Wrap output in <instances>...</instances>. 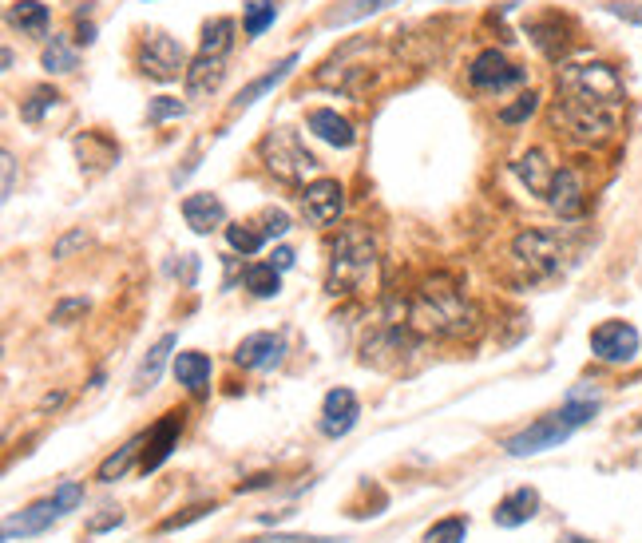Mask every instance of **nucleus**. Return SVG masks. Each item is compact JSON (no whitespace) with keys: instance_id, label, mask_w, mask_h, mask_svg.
<instances>
[{"instance_id":"1","label":"nucleus","mask_w":642,"mask_h":543,"mask_svg":"<svg viewBox=\"0 0 642 543\" xmlns=\"http://www.w3.org/2000/svg\"><path fill=\"white\" fill-rule=\"evenodd\" d=\"M405 322L421 337H448V341H472L480 333V310L460 290L452 274H432L405 306Z\"/></svg>"},{"instance_id":"2","label":"nucleus","mask_w":642,"mask_h":543,"mask_svg":"<svg viewBox=\"0 0 642 543\" xmlns=\"http://www.w3.org/2000/svg\"><path fill=\"white\" fill-rule=\"evenodd\" d=\"M373 282H377V238L369 234V226L349 222L329 250L325 290L333 298H353L373 290Z\"/></svg>"},{"instance_id":"3","label":"nucleus","mask_w":642,"mask_h":543,"mask_svg":"<svg viewBox=\"0 0 642 543\" xmlns=\"http://www.w3.org/2000/svg\"><path fill=\"white\" fill-rule=\"evenodd\" d=\"M595 413H599V397H595V393L583 397V393L575 389L563 409H555V413H547L543 421L528 425L524 433L512 436L504 448H508V456H516V460H520V456H535V452H547V448H559L571 433H579L583 425H591Z\"/></svg>"},{"instance_id":"4","label":"nucleus","mask_w":642,"mask_h":543,"mask_svg":"<svg viewBox=\"0 0 642 543\" xmlns=\"http://www.w3.org/2000/svg\"><path fill=\"white\" fill-rule=\"evenodd\" d=\"M559 96L563 100H587V104H603V108L623 111V80L611 64L591 60V64H563L559 68Z\"/></svg>"},{"instance_id":"5","label":"nucleus","mask_w":642,"mask_h":543,"mask_svg":"<svg viewBox=\"0 0 642 543\" xmlns=\"http://www.w3.org/2000/svg\"><path fill=\"white\" fill-rule=\"evenodd\" d=\"M258 155L266 163V171L282 183H294V187H306V179L318 171V159L314 151H306V143L298 139V131L290 127H274L262 135L258 143Z\"/></svg>"},{"instance_id":"6","label":"nucleus","mask_w":642,"mask_h":543,"mask_svg":"<svg viewBox=\"0 0 642 543\" xmlns=\"http://www.w3.org/2000/svg\"><path fill=\"white\" fill-rule=\"evenodd\" d=\"M555 127L583 147H599L615 135L619 127V108H603V104H587V100H555Z\"/></svg>"},{"instance_id":"7","label":"nucleus","mask_w":642,"mask_h":543,"mask_svg":"<svg viewBox=\"0 0 642 543\" xmlns=\"http://www.w3.org/2000/svg\"><path fill=\"white\" fill-rule=\"evenodd\" d=\"M563 258H567V246L559 234L551 230H520L512 238V262L516 270L528 278V282H547L563 270Z\"/></svg>"},{"instance_id":"8","label":"nucleus","mask_w":642,"mask_h":543,"mask_svg":"<svg viewBox=\"0 0 642 543\" xmlns=\"http://www.w3.org/2000/svg\"><path fill=\"white\" fill-rule=\"evenodd\" d=\"M409 349H413V329H409V322L397 318V306H389L381 326L373 329V337H365L361 361L373 365V369H397Z\"/></svg>"},{"instance_id":"9","label":"nucleus","mask_w":642,"mask_h":543,"mask_svg":"<svg viewBox=\"0 0 642 543\" xmlns=\"http://www.w3.org/2000/svg\"><path fill=\"white\" fill-rule=\"evenodd\" d=\"M468 84H472L476 92H508V88L528 84V68L512 64L500 48H484V52L468 64Z\"/></svg>"},{"instance_id":"10","label":"nucleus","mask_w":642,"mask_h":543,"mask_svg":"<svg viewBox=\"0 0 642 543\" xmlns=\"http://www.w3.org/2000/svg\"><path fill=\"white\" fill-rule=\"evenodd\" d=\"M139 68H143V76H151L159 84H171V80H179V72L187 76L191 64H187V52L175 36H151L139 48Z\"/></svg>"},{"instance_id":"11","label":"nucleus","mask_w":642,"mask_h":543,"mask_svg":"<svg viewBox=\"0 0 642 543\" xmlns=\"http://www.w3.org/2000/svg\"><path fill=\"white\" fill-rule=\"evenodd\" d=\"M591 353L603 365H631L639 357V329L631 322H603L591 329Z\"/></svg>"},{"instance_id":"12","label":"nucleus","mask_w":642,"mask_h":543,"mask_svg":"<svg viewBox=\"0 0 642 543\" xmlns=\"http://www.w3.org/2000/svg\"><path fill=\"white\" fill-rule=\"evenodd\" d=\"M302 211L310 226H329L345 215V187L337 179H314L302 187Z\"/></svg>"},{"instance_id":"13","label":"nucleus","mask_w":642,"mask_h":543,"mask_svg":"<svg viewBox=\"0 0 642 543\" xmlns=\"http://www.w3.org/2000/svg\"><path fill=\"white\" fill-rule=\"evenodd\" d=\"M282 353H286L282 333H250V337L238 341L234 365L254 369V373H266V369H278V365H282Z\"/></svg>"},{"instance_id":"14","label":"nucleus","mask_w":642,"mask_h":543,"mask_svg":"<svg viewBox=\"0 0 642 543\" xmlns=\"http://www.w3.org/2000/svg\"><path fill=\"white\" fill-rule=\"evenodd\" d=\"M357 417H361V405H357L353 389H329L325 393V401H321V433L329 436V440L353 433Z\"/></svg>"},{"instance_id":"15","label":"nucleus","mask_w":642,"mask_h":543,"mask_svg":"<svg viewBox=\"0 0 642 543\" xmlns=\"http://www.w3.org/2000/svg\"><path fill=\"white\" fill-rule=\"evenodd\" d=\"M64 516V508L56 504V496L52 500H40V504H32V508H24L20 516H8L4 520V540H28V536H40V532H48L56 520Z\"/></svg>"},{"instance_id":"16","label":"nucleus","mask_w":642,"mask_h":543,"mask_svg":"<svg viewBox=\"0 0 642 543\" xmlns=\"http://www.w3.org/2000/svg\"><path fill=\"white\" fill-rule=\"evenodd\" d=\"M547 203H551V211L559 218L583 215L587 195H583V175H579V167H559V171H555V183H551Z\"/></svg>"},{"instance_id":"17","label":"nucleus","mask_w":642,"mask_h":543,"mask_svg":"<svg viewBox=\"0 0 642 543\" xmlns=\"http://www.w3.org/2000/svg\"><path fill=\"white\" fill-rule=\"evenodd\" d=\"M183 80H187V100H195V104L211 100L214 92L222 88V80H226V56H203L199 52Z\"/></svg>"},{"instance_id":"18","label":"nucleus","mask_w":642,"mask_h":543,"mask_svg":"<svg viewBox=\"0 0 642 543\" xmlns=\"http://www.w3.org/2000/svg\"><path fill=\"white\" fill-rule=\"evenodd\" d=\"M179 433H183V417L167 413L155 429H147V448H143V472H155L167 464V456L179 448Z\"/></svg>"},{"instance_id":"19","label":"nucleus","mask_w":642,"mask_h":543,"mask_svg":"<svg viewBox=\"0 0 642 543\" xmlns=\"http://www.w3.org/2000/svg\"><path fill=\"white\" fill-rule=\"evenodd\" d=\"M365 80H369V64H345V56H329L318 68V84L325 88H337L345 96H361L365 92Z\"/></svg>"},{"instance_id":"20","label":"nucleus","mask_w":642,"mask_h":543,"mask_svg":"<svg viewBox=\"0 0 642 543\" xmlns=\"http://www.w3.org/2000/svg\"><path fill=\"white\" fill-rule=\"evenodd\" d=\"M306 127L318 135L321 143H329V147H337V151H349V147L357 143L353 123H349L345 115H337L333 108H314L306 115Z\"/></svg>"},{"instance_id":"21","label":"nucleus","mask_w":642,"mask_h":543,"mask_svg":"<svg viewBox=\"0 0 642 543\" xmlns=\"http://www.w3.org/2000/svg\"><path fill=\"white\" fill-rule=\"evenodd\" d=\"M294 64H298V52L282 56V60H278V64H274L270 72H262L258 80H250V84H246V88H242V92H238V96L230 100V111L238 115V111L254 108V104H258V100L266 96V92H274V88H278V84H282V80H286V76L294 72Z\"/></svg>"},{"instance_id":"22","label":"nucleus","mask_w":642,"mask_h":543,"mask_svg":"<svg viewBox=\"0 0 642 543\" xmlns=\"http://www.w3.org/2000/svg\"><path fill=\"white\" fill-rule=\"evenodd\" d=\"M76 159L88 175H100L111 163H119V143H111L104 131H84L76 135Z\"/></svg>"},{"instance_id":"23","label":"nucleus","mask_w":642,"mask_h":543,"mask_svg":"<svg viewBox=\"0 0 642 543\" xmlns=\"http://www.w3.org/2000/svg\"><path fill=\"white\" fill-rule=\"evenodd\" d=\"M183 218L195 234H211L218 226H226V207L222 199L211 195V191H199V195H187L183 199Z\"/></svg>"},{"instance_id":"24","label":"nucleus","mask_w":642,"mask_h":543,"mask_svg":"<svg viewBox=\"0 0 642 543\" xmlns=\"http://www.w3.org/2000/svg\"><path fill=\"white\" fill-rule=\"evenodd\" d=\"M535 512H539V492L535 488H516L496 504L492 520H496V528H520V524L532 520Z\"/></svg>"},{"instance_id":"25","label":"nucleus","mask_w":642,"mask_h":543,"mask_svg":"<svg viewBox=\"0 0 642 543\" xmlns=\"http://www.w3.org/2000/svg\"><path fill=\"white\" fill-rule=\"evenodd\" d=\"M175 377L191 397H207L211 393V357L207 353H179L175 357Z\"/></svg>"},{"instance_id":"26","label":"nucleus","mask_w":642,"mask_h":543,"mask_svg":"<svg viewBox=\"0 0 642 543\" xmlns=\"http://www.w3.org/2000/svg\"><path fill=\"white\" fill-rule=\"evenodd\" d=\"M512 171L520 175V183L532 191V195H551V183H555V167L547 163V155L539 151V147H532L528 155H520L516 163H512Z\"/></svg>"},{"instance_id":"27","label":"nucleus","mask_w":642,"mask_h":543,"mask_svg":"<svg viewBox=\"0 0 642 543\" xmlns=\"http://www.w3.org/2000/svg\"><path fill=\"white\" fill-rule=\"evenodd\" d=\"M179 345V337L175 333H163L151 349H147V357L139 361V369H135V393H143V389H155V381L163 377V365H167V357H171V349Z\"/></svg>"},{"instance_id":"28","label":"nucleus","mask_w":642,"mask_h":543,"mask_svg":"<svg viewBox=\"0 0 642 543\" xmlns=\"http://www.w3.org/2000/svg\"><path fill=\"white\" fill-rule=\"evenodd\" d=\"M567 28H563V20L559 16H539L528 24V36H532V44L543 52V56H551V60H559L563 56V48H567V36H563Z\"/></svg>"},{"instance_id":"29","label":"nucleus","mask_w":642,"mask_h":543,"mask_svg":"<svg viewBox=\"0 0 642 543\" xmlns=\"http://www.w3.org/2000/svg\"><path fill=\"white\" fill-rule=\"evenodd\" d=\"M8 24L20 28L24 36H44L48 24H52V16H48V8H44L40 0H16V4L8 8Z\"/></svg>"},{"instance_id":"30","label":"nucleus","mask_w":642,"mask_h":543,"mask_svg":"<svg viewBox=\"0 0 642 543\" xmlns=\"http://www.w3.org/2000/svg\"><path fill=\"white\" fill-rule=\"evenodd\" d=\"M242 282H246V290H250L254 298H274V294L282 290V270H278L274 262H250L246 274H242Z\"/></svg>"},{"instance_id":"31","label":"nucleus","mask_w":642,"mask_h":543,"mask_svg":"<svg viewBox=\"0 0 642 543\" xmlns=\"http://www.w3.org/2000/svg\"><path fill=\"white\" fill-rule=\"evenodd\" d=\"M143 444H147V436H131V440L119 448V452H111L104 464H100L96 480H100V484H115L119 476H127V468L135 464V456H139V448H143Z\"/></svg>"},{"instance_id":"32","label":"nucleus","mask_w":642,"mask_h":543,"mask_svg":"<svg viewBox=\"0 0 642 543\" xmlns=\"http://www.w3.org/2000/svg\"><path fill=\"white\" fill-rule=\"evenodd\" d=\"M230 44H234V20H230V16H214V20H207L203 40H199V52H203V56H226Z\"/></svg>"},{"instance_id":"33","label":"nucleus","mask_w":642,"mask_h":543,"mask_svg":"<svg viewBox=\"0 0 642 543\" xmlns=\"http://www.w3.org/2000/svg\"><path fill=\"white\" fill-rule=\"evenodd\" d=\"M56 104H60V92H56L52 84H40V88L28 92V100H20V119L36 127V123H44V115L56 108Z\"/></svg>"},{"instance_id":"34","label":"nucleus","mask_w":642,"mask_h":543,"mask_svg":"<svg viewBox=\"0 0 642 543\" xmlns=\"http://www.w3.org/2000/svg\"><path fill=\"white\" fill-rule=\"evenodd\" d=\"M389 4H401V0H341L333 12H325V24H353V20H365Z\"/></svg>"},{"instance_id":"35","label":"nucleus","mask_w":642,"mask_h":543,"mask_svg":"<svg viewBox=\"0 0 642 543\" xmlns=\"http://www.w3.org/2000/svg\"><path fill=\"white\" fill-rule=\"evenodd\" d=\"M274 20H278V4H274V0H250L246 12H242V32H246V40L262 36Z\"/></svg>"},{"instance_id":"36","label":"nucleus","mask_w":642,"mask_h":543,"mask_svg":"<svg viewBox=\"0 0 642 543\" xmlns=\"http://www.w3.org/2000/svg\"><path fill=\"white\" fill-rule=\"evenodd\" d=\"M226 242H230V250L234 254H258L262 250V242H266V234H262V226H250V222H230L226 226Z\"/></svg>"},{"instance_id":"37","label":"nucleus","mask_w":642,"mask_h":543,"mask_svg":"<svg viewBox=\"0 0 642 543\" xmlns=\"http://www.w3.org/2000/svg\"><path fill=\"white\" fill-rule=\"evenodd\" d=\"M80 60H76V48L64 40V36H52V44L44 48V68L48 72H56V76H64V72H72Z\"/></svg>"},{"instance_id":"38","label":"nucleus","mask_w":642,"mask_h":543,"mask_svg":"<svg viewBox=\"0 0 642 543\" xmlns=\"http://www.w3.org/2000/svg\"><path fill=\"white\" fill-rule=\"evenodd\" d=\"M464 536H468V520L464 516H444L425 532V543H464Z\"/></svg>"},{"instance_id":"39","label":"nucleus","mask_w":642,"mask_h":543,"mask_svg":"<svg viewBox=\"0 0 642 543\" xmlns=\"http://www.w3.org/2000/svg\"><path fill=\"white\" fill-rule=\"evenodd\" d=\"M187 111L183 100H171V96H159L147 104V123H167V119H179Z\"/></svg>"},{"instance_id":"40","label":"nucleus","mask_w":642,"mask_h":543,"mask_svg":"<svg viewBox=\"0 0 642 543\" xmlns=\"http://www.w3.org/2000/svg\"><path fill=\"white\" fill-rule=\"evenodd\" d=\"M535 108H539V96H535V92H524V96H516V104L500 108V119H504V123H524V119L535 115Z\"/></svg>"},{"instance_id":"41","label":"nucleus","mask_w":642,"mask_h":543,"mask_svg":"<svg viewBox=\"0 0 642 543\" xmlns=\"http://www.w3.org/2000/svg\"><path fill=\"white\" fill-rule=\"evenodd\" d=\"M84 314H88V302H84V298H64V302H56L52 322H56V326H72V322L84 318Z\"/></svg>"},{"instance_id":"42","label":"nucleus","mask_w":642,"mask_h":543,"mask_svg":"<svg viewBox=\"0 0 642 543\" xmlns=\"http://www.w3.org/2000/svg\"><path fill=\"white\" fill-rule=\"evenodd\" d=\"M262 234H266V238L290 234V215H286L282 207H266V211H262Z\"/></svg>"},{"instance_id":"43","label":"nucleus","mask_w":642,"mask_h":543,"mask_svg":"<svg viewBox=\"0 0 642 543\" xmlns=\"http://www.w3.org/2000/svg\"><path fill=\"white\" fill-rule=\"evenodd\" d=\"M214 504H199V508H187L183 516H171V520H163L159 524V532H179V528H187V524H195V520H203V516H211Z\"/></svg>"},{"instance_id":"44","label":"nucleus","mask_w":642,"mask_h":543,"mask_svg":"<svg viewBox=\"0 0 642 543\" xmlns=\"http://www.w3.org/2000/svg\"><path fill=\"white\" fill-rule=\"evenodd\" d=\"M56 504H60L64 512L80 508V504H84V488H80V484H60V488H56Z\"/></svg>"},{"instance_id":"45","label":"nucleus","mask_w":642,"mask_h":543,"mask_svg":"<svg viewBox=\"0 0 642 543\" xmlns=\"http://www.w3.org/2000/svg\"><path fill=\"white\" fill-rule=\"evenodd\" d=\"M84 242H88V234H84V230H72V234H64V238L56 242V250H52V254H56V258H68V254H72L76 246H84Z\"/></svg>"},{"instance_id":"46","label":"nucleus","mask_w":642,"mask_h":543,"mask_svg":"<svg viewBox=\"0 0 642 543\" xmlns=\"http://www.w3.org/2000/svg\"><path fill=\"white\" fill-rule=\"evenodd\" d=\"M119 524H123V512H119V508H107V516H96L88 528L100 536V532H107V528H119Z\"/></svg>"},{"instance_id":"47","label":"nucleus","mask_w":642,"mask_h":543,"mask_svg":"<svg viewBox=\"0 0 642 543\" xmlns=\"http://www.w3.org/2000/svg\"><path fill=\"white\" fill-rule=\"evenodd\" d=\"M0 163H4V199H8L16 191V159H12V151H4Z\"/></svg>"},{"instance_id":"48","label":"nucleus","mask_w":642,"mask_h":543,"mask_svg":"<svg viewBox=\"0 0 642 543\" xmlns=\"http://www.w3.org/2000/svg\"><path fill=\"white\" fill-rule=\"evenodd\" d=\"M274 266H278V270H290V266H294V250H290V246H278V250H274Z\"/></svg>"}]
</instances>
